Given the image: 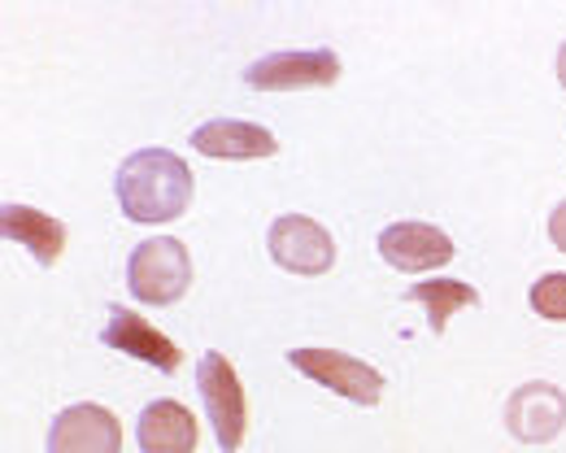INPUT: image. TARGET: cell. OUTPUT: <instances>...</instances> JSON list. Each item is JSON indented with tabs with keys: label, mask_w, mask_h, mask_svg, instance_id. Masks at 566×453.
<instances>
[{
	"label": "cell",
	"mask_w": 566,
	"mask_h": 453,
	"mask_svg": "<svg viewBox=\"0 0 566 453\" xmlns=\"http://www.w3.org/2000/svg\"><path fill=\"white\" fill-rule=\"evenodd\" d=\"M114 192L132 223H170L192 206V170L170 149H140L118 166Z\"/></svg>",
	"instance_id": "cell-1"
},
{
	"label": "cell",
	"mask_w": 566,
	"mask_h": 453,
	"mask_svg": "<svg viewBox=\"0 0 566 453\" xmlns=\"http://www.w3.org/2000/svg\"><path fill=\"white\" fill-rule=\"evenodd\" d=\"M192 284V257L179 240L170 235H153L136 244L132 262H127V288L144 305H175Z\"/></svg>",
	"instance_id": "cell-2"
},
{
	"label": "cell",
	"mask_w": 566,
	"mask_h": 453,
	"mask_svg": "<svg viewBox=\"0 0 566 453\" xmlns=\"http://www.w3.org/2000/svg\"><path fill=\"white\" fill-rule=\"evenodd\" d=\"M197 388H201L218 445L235 453L244 445V432H249V397H244V383L235 376V367L222 354H206L197 367Z\"/></svg>",
	"instance_id": "cell-3"
},
{
	"label": "cell",
	"mask_w": 566,
	"mask_h": 453,
	"mask_svg": "<svg viewBox=\"0 0 566 453\" xmlns=\"http://www.w3.org/2000/svg\"><path fill=\"white\" fill-rule=\"evenodd\" d=\"M287 362L305 379L332 388L336 397H345L354 405H375L384 397V376L370 362L354 358V354H340V349H292Z\"/></svg>",
	"instance_id": "cell-4"
},
{
	"label": "cell",
	"mask_w": 566,
	"mask_h": 453,
	"mask_svg": "<svg viewBox=\"0 0 566 453\" xmlns=\"http://www.w3.org/2000/svg\"><path fill=\"white\" fill-rule=\"evenodd\" d=\"M340 78V57L332 49H296V53H271L258 57L244 83L258 92H301V87H332Z\"/></svg>",
	"instance_id": "cell-5"
},
{
	"label": "cell",
	"mask_w": 566,
	"mask_h": 453,
	"mask_svg": "<svg viewBox=\"0 0 566 453\" xmlns=\"http://www.w3.org/2000/svg\"><path fill=\"white\" fill-rule=\"evenodd\" d=\"M271 257L292 275H327L336 266V244L327 235V227H318L305 214H283L271 223Z\"/></svg>",
	"instance_id": "cell-6"
},
{
	"label": "cell",
	"mask_w": 566,
	"mask_h": 453,
	"mask_svg": "<svg viewBox=\"0 0 566 453\" xmlns=\"http://www.w3.org/2000/svg\"><path fill=\"white\" fill-rule=\"evenodd\" d=\"M505 428L514 441L523 445H545L566 428V392L558 383H523L510 401H505Z\"/></svg>",
	"instance_id": "cell-7"
},
{
	"label": "cell",
	"mask_w": 566,
	"mask_h": 453,
	"mask_svg": "<svg viewBox=\"0 0 566 453\" xmlns=\"http://www.w3.org/2000/svg\"><path fill=\"white\" fill-rule=\"evenodd\" d=\"M49 453H123V428L105 405H71L49 428Z\"/></svg>",
	"instance_id": "cell-8"
},
{
	"label": "cell",
	"mask_w": 566,
	"mask_h": 453,
	"mask_svg": "<svg viewBox=\"0 0 566 453\" xmlns=\"http://www.w3.org/2000/svg\"><path fill=\"white\" fill-rule=\"evenodd\" d=\"M379 257L397 271H436L453 262V240L431 223H392L379 231Z\"/></svg>",
	"instance_id": "cell-9"
},
{
	"label": "cell",
	"mask_w": 566,
	"mask_h": 453,
	"mask_svg": "<svg viewBox=\"0 0 566 453\" xmlns=\"http://www.w3.org/2000/svg\"><path fill=\"white\" fill-rule=\"evenodd\" d=\"M101 340L109 349H118V354H132L136 362H148V367L166 371V376L179 371V362H184V354H179V345L170 336H161L153 323H144L136 309H123V305L109 309V323H105Z\"/></svg>",
	"instance_id": "cell-10"
},
{
	"label": "cell",
	"mask_w": 566,
	"mask_h": 453,
	"mask_svg": "<svg viewBox=\"0 0 566 453\" xmlns=\"http://www.w3.org/2000/svg\"><path fill=\"white\" fill-rule=\"evenodd\" d=\"M192 149L201 157H222V161H253V157H275L280 145L266 127L240 123V118H213L192 131Z\"/></svg>",
	"instance_id": "cell-11"
},
{
	"label": "cell",
	"mask_w": 566,
	"mask_h": 453,
	"mask_svg": "<svg viewBox=\"0 0 566 453\" xmlns=\"http://www.w3.org/2000/svg\"><path fill=\"white\" fill-rule=\"evenodd\" d=\"M0 231L18 249H27L40 266H57V257L66 249V227L57 223V219H49V214H40V210H31V206H13L9 201L0 210Z\"/></svg>",
	"instance_id": "cell-12"
},
{
	"label": "cell",
	"mask_w": 566,
	"mask_h": 453,
	"mask_svg": "<svg viewBox=\"0 0 566 453\" xmlns=\"http://www.w3.org/2000/svg\"><path fill=\"white\" fill-rule=\"evenodd\" d=\"M140 450L144 453H192L197 450V419L179 401H153L140 410Z\"/></svg>",
	"instance_id": "cell-13"
},
{
	"label": "cell",
	"mask_w": 566,
	"mask_h": 453,
	"mask_svg": "<svg viewBox=\"0 0 566 453\" xmlns=\"http://www.w3.org/2000/svg\"><path fill=\"white\" fill-rule=\"evenodd\" d=\"M406 297L427 305V318H431V331H436V336L449 327V318H453L458 309L480 305V293H475L471 284H462V280H427V284H415Z\"/></svg>",
	"instance_id": "cell-14"
},
{
	"label": "cell",
	"mask_w": 566,
	"mask_h": 453,
	"mask_svg": "<svg viewBox=\"0 0 566 453\" xmlns=\"http://www.w3.org/2000/svg\"><path fill=\"white\" fill-rule=\"evenodd\" d=\"M532 309H536L541 318H549V323H566V275L563 271H554V275H545V280L532 284Z\"/></svg>",
	"instance_id": "cell-15"
},
{
	"label": "cell",
	"mask_w": 566,
	"mask_h": 453,
	"mask_svg": "<svg viewBox=\"0 0 566 453\" xmlns=\"http://www.w3.org/2000/svg\"><path fill=\"white\" fill-rule=\"evenodd\" d=\"M549 240H554V244L566 253V201L554 210V214H549Z\"/></svg>",
	"instance_id": "cell-16"
},
{
	"label": "cell",
	"mask_w": 566,
	"mask_h": 453,
	"mask_svg": "<svg viewBox=\"0 0 566 453\" xmlns=\"http://www.w3.org/2000/svg\"><path fill=\"white\" fill-rule=\"evenodd\" d=\"M558 78H563V87H566V40H563V49H558Z\"/></svg>",
	"instance_id": "cell-17"
}]
</instances>
